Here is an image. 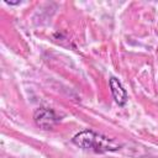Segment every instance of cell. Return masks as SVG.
I'll return each instance as SVG.
<instances>
[{
	"mask_svg": "<svg viewBox=\"0 0 158 158\" xmlns=\"http://www.w3.org/2000/svg\"><path fill=\"white\" fill-rule=\"evenodd\" d=\"M72 141L79 148L91 151L95 153L115 152L118 149V146L112 139H110L102 135H99L91 130H84V131L77 133Z\"/></svg>",
	"mask_w": 158,
	"mask_h": 158,
	"instance_id": "cell-1",
	"label": "cell"
},
{
	"mask_svg": "<svg viewBox=\"0 0 158 158\" xmlns=\"http://www.w3.org/2000/svg\"><path fill=\"white\" fill-rule=\"evenodd\" d=\"M33 120L36 125L42 130H52L58 122L59 117L54 110L48 107H40L33 114Z\"/></svg>",
	"mask_w": 158,
	"mask_h": 158,
	"instance_id": "cell-2",
	"label": "cell"
},
{
	"mask_svg": "<svg viewBox=\"0 0 158 158\" xmlns=\"http://www.w3.org/2000/svg\"><path fill=\"white\" fill-rule=\"evenodd\" d=\"M109 84H110V89H111V94H112V98L115 100V102L120 106H123L127 101V93L126 90L123 89L122 84L118 81L117 78L115 77H111L110 80H109Z\"/></svg>",
	"mask_w": 158,
	"mask_h": 158,
	"instance_id": "cell-3",
	"label": "cell"
}]
</instances>
